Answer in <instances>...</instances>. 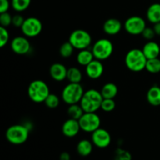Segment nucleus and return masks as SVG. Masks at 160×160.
<instances>
[{
    "label": "nucleus",
    "mask_w": 160,
    "mask_h": 160,
    "mask_svg": "<svg viewBox=\"0 0 160 160\" xmlns=\"http://www.w3.org/2000/svg\"><path fill=\"white\" fill-rule=\"evenodd\" d=\"M11 6V2L9 0H0V13L8 12Z\"/></svg>",
    "instance_id": "obj_35"
},
{
    "label": "nucleus",
    "mask_w": 160,
    "mask_h": 160,
    "mask_svg": "<svg viewBox=\"0 0 160 160\" xmlns=\"http://www.w3.org/2000/svg\"><path fill=\"white\" fill-rule=\"evenodd\" d=\"M146 18L153 24L160 22V3H153L148 6L146 11Z\"/></svg>",
    "instance_id": "obj_19"
},
{
    "label": "nucleus",
    "mask_w": 160,
    "mask_h": 160,
    "mask_svg": "<svg viewBox=\"0 0 160 160\" xmlns=\"http://www.w3.org/2000/svg\"><path fill=\"white\" fill-rule=\"evenodd\" d=\"M145 70L150 73L156 74L160 73V59L159 57L147 60Z\"/></svg>",
    "instance_id": "obj_25"
},
{
    "label": "nucleus",
    "mask_w": 160,
    "mask_h": 160,
    "mask_svg": "<svg viewBox=\"0 0 160 160\" xmlns=\"http://www.w3.org/2000/svg\"><path fill=\"white\" fill-rule=\"evenodd\" d=\"M83 73L79 68L75 67H71L67 70V80L69 83H79L82 81Z\"/></svg>",
    "instance_id": "obj_23"
},
{
    "label": "nucleus",
    "mask_w": 160,
    "mask_h": 160,
    "mask_svg": "<svg viewBox=\"0 0 160 160\" xmlns=\"http://www.w3.org/2000/svg\"><path fill=\"white\" fill-rule=\"evenodd\" d=\"M81 131L93 133L101 126V118L96 112H84L78 120Z\"/></svg>",
    "instance_id": "obj_8"
},
{
    "label": "nucleus",
    "mask_w": 160,
    "mask_h": 160,
    "mask_svg": "<svg viewBox=\"0 0 160 160\" xmlns=\"http://www.w3.org/2000/svg\"><path fill=\"white\" fill-rule=\"evenodd\" d=\"M68 69L65 65L60 62H55L52 64L49 68V75L52 79L57 82H61L67 79Z\"/></svg>",
    "instance_id": "obj_15"
},
{
    "label": "nucleus",
    "mask_w": 160,
    "mask_h": 160,
    "mask_svg": "<svg viewBox=\"0 0 160 160\" xmlns=\"http://www.w3.org/2000/svg\"><path fill=\"white\" fill-rule=\"evenodd\" d=\"M84 113V111L80 105V103L79 104L77 103V104L69 105L68 109H67V114L70 117V118L79 120Z\"/></svg>",
    "instance_id": "obj_24"
},
{
    "label": "nucleus",
    "mask_w": 160,
    "mask_h": 160,
    "mask_svg": "<svg viewBox=\"0 0 160 160\" xmlns=\"http://www.w3.org/2000/svg\"><path fill=\"white\" fill-rule=\"evenodd\" d=\"M153 29H154V31L156 35L160 36V22L155 23L153 25Z\"/></svg>",
    "instance_id": "obj_37"
},
{
    "label": "nucleus",
    "mask_w": 160,
    "mask_h": 160,
    "mask_svg": "<svg viewBox=\"0 0 160 160\" xmlns=\"http://www.w3.org/2000/svg\"><path fill=\"white\" fill-rule=\"evenodd\" d=\"M144 54L148 59L158 58L160 55V46L154 41H148L142 48Z\"/></svg>",
    "instance_id": "obj_17"
},
{
    "label": "nucleus",
    "mask_w": 160,
    "mask_h": 160,
    "mask_svg": "<svg viewBox=\"0 0 160 160\" xmlns=\"http://www.w3.org/2000/svg\"><path fill=\"white\" fill-rule=\"evenodd\" d=\"M25 19L23 18V17L20 14H16L12 17V24L13 25L15 28H21L22 25H23V22H24Z\"/></svg>",
    "instance_id": "obj_34"
},
{
    "label": "nucleus",
    "mask_w": 160,
    "mask_h": 160,
    "mask_svg": "<svg viewBox=\"0 0 160 160\" xmlns=\"http://www.w3.org/2000/svg\"><path fill=\"white\" fill-rule=\"evenodd\" d=\"M141 35L143 37V38H145L147 41H152V39L154 38L155 36L156 35V33H155L154 29L153 28H148L146 27L144 31L142 32V34Z\"/></svg>",
    "instance_id": "obj_33"
},
{
    "label": "nucleus",
    "mask_w": 160,
    "mask_h": 160,
    "mask_svg": "<svg viewBox=\"0 0 160 160\" xmlns=\"http://www.w3.org/2000/svg\"><path fill=\"white\" fill-rule=\"evenodd\" d=\"M123 23L120 20L116 18H109L104 22L102 26L103 31L108 35H117L121 31Z\"/></svg>",
    "instance_id": "obj_16"
},
{
    "label": "nucleus",
    "mask_w": 160,
    "mask_h": 160,
    "mask_svg": "<svg viewBox=\"0 0 160 160\" xmlns=\"http://www.w3.org/2000/svg\"><path fill=\"white\" fill-rule=\"evenodd\" d=\"M28 38L17 36L10 42L11 50L17 55H27L31 49V45Z\"/></svg>",
    "instance_id": "obj_12"
},
{
    "label": "nucleus",
    "mask_w": 160,
    "mask_h": 160,
    "mask_svg": "<svg viewBox=\"0 0 160 160\" xmlns=\"http://www.w3.org/2000/svg\"><path fill=\"white\" fill-rule=\"evenodd\" d=\"M94 59H95V56H94L93 52L92 49H88V48L80 50L79 52L77 55L78 63L84 67L88 65Z\"/></svg>",
    "instance_id": "obj_20"
},
{
    "label": "nucleus",
    "mask_w": 160,
    "mask_h": 160,
    "mask_svg": "<svg viewBox=\"0 0 160 160\" xmlns=\"http://www.w3.org/2000/svg\"><path fill=\"white\" fill-rule=\"evenodd\" d=\"M103 97L101 92L96 89L91 88L85 91L82 98L80 102V105L84 112H96L101 109Z\"/></svg>",
    "instance_id": "obj_1"
},
{
    "label": "nucleus",
    "mask_w": 160,
    "mask_h": 160,
    "mask_svg": "<svg viewBox=\"0 0 160 160\" xmlns=\"http://www.w3.org/2000/svg\"><path fill=\"white\" fill-rule=\"evenodd\" d=\"M100 92L103 98H114L118 94V87L112 82L106 83L102 86Z\"/></svg>",
    "instance_id": "obj_22"
},
{
    "label": "nucleus",
    "mask_w": 160,
    "mask_h": 160,
    "mask_svg": "<svg viewBox=\"0 0 160 160\" xmlns=\"http://www.w3.org/2000/svg\"><path fill=\"white\" fill-rule=\"evenodd\" d=\"M93 143L88 139H82L77 145V152L83 157L88 156L93 150Z\"/></svg>",
    "instance_id": "obj_21"
},
{
    "label": "nucleus",
    "mask_w": 160,
    "mask_h": 160,
    "mask_svg": "<svg viewBox=\"0 0 160 160\" xmlns=\"http://www.w3.org/2000/svg\"><path fill=\"white\" fill-rule=\"evenodd\" d=\"M146 99L148 104L151 106H160V87L158 85H153L148 90L146 94Z\"/></svg>",
    "instance_id": "obj_18"
},
{
    "label": "nucleus",
    "mask_w": 160,
    "mask_h": 160,
    "mask_svg": "<svg viewBox=\"0 0 160 160\" xmlns=\"http://www.w3.org/2000/svg\"><path fill=\"white\" fill-rule=\"evenodd\" d=\"M9 40V33L6 28L0 27V48H4Z\"/></svg>",
    "instance_id": "obj_31"
},
{
    "label": "nucleus",
    "mask_w": 160,
    "mask_h": 160,
    "mask_svg": "<svg viewBox=\"0 0 160 160\" xmlns=\"http://www.w3.org/2000/svg\"><path fill=\"white\" fill-rule=\"evenodd\" d=\"M49 94V87L42 80H34L28 85V97L31 101L35 103L44 102Z\"/></svg>",
    "instance_id": "obj_3"
},
{
    "label": "nucleus",
    "mask_w": 160,
    "mask_h": 160,
    "mask_svg": "<svg viewBox=\"0 0 160 160\" xmlns=\"http://www.w3.org/2000/svg\"><path fill=\"white\" fill-rule=\"evenodd\" d=\"M79 121L78 120L69 118L66 120L62 126V133L67 138H74L81 131Z\"/></svg>",
    "instance_id": "obj_14"
},
{
    "label": "nucleus",
    "mask_w": 160,
    "mask_h": 160,
    "mask_svg": "<svg viewBox=\"0 0 160 160\" xmlns=\"http://www.w3.org/2000/svg\"><path fill=\"white\" fill-rule=\"evenodd\" d=\"M92 51L95 59L100 61L106 60L113 53V44L108 38H100L93 44Z\"/></svg>",
    "instance_id": "obj_6"
},
{
    "label": "nucleus",
    "mask_w": 160,
    "mask_h": 160,
    "mask_svg": "<svg viewBox=\"0 0 160 160\" xmlns=\"http://www.w3.org/2000/svg\"><path fill=\"white\" fill-rule=\"evenodd\" d=\"M31 3V0H11V6L17 12H21L26 10Z\"/></svg>",
    "instance_id": "obj_27"
},
{
    "label": "nucleus",
    "mask_w": 160,
    "mask_h": 160,
    "mask_svg": "<svg viewBox=\"0 0 160 160\" xmlns=\"http://www.w3.org/2000/svg\"><path fill=\"white\" fill-rule=\"evenodd\" d=\"M146 27V21L140 16L128 17L123 23L125 31L131 35H140Z\"/></svg>",
    "instance_id": "obj_10"
},
{
    "label": "nucleus",
    "mask_w": 160,
    "mask_h": 160,
    "mask_svg": "<svg viewBox=\"0 0 160 160\" xmlns=\"http://www.w3.org/2000/svg\"><path fill=\"white\" fill-rule=\"evenodd\" d=\"M45 106L48 108V109H56L59 106L60 103V99L59 97L56 95L52 93H50L48 96L47 97L45 101L44 102Z\"/></svg>",
    "instance_id": "obj_28"
},
{
    "label": "nucleus",
    "mask_w": 160,
    "mask_h": 160,
    "mask_svg": "<svg viewBox=\"0 0 160 160\" xmlns=\"http://www.w3.org/2000/svg\"><path fill=\"white\" fill-rule=\"evenodd\" d=\"M69 42L75 49L82 50L88 48L92 45V38L87 31L83 29L74 30L69 36Z\"/></svg>",
    "instance_id": "obj_7"
},
{
    "label": "nucleus",
    "mask_w": 160,
    "mask_h": 160,
    "mask_svg": "<svg viewBox=\"0 0 160 160\" xmlns=\"http://www.w3.org/2000/svg\"><path fill=\"white\" fill-rule=\"evenodd\" d=\"M43 25L38 18L30 17L25 19L23 25L20 28L21 32L27 38H35L42 31Z\"/></svg>",
    "instance_id": "obj_9"
},
{
    "label": "nucleus",
    "mask_w": 160,
    "mask_h": 160,
    "mask_svg": "<svg viewBox=\"0 0 160 160\" xmlns=\"http://www.w3.org/2000/svg\"><path fill=\"white\" fill-rule=\"evenodd\" d=\"M30 128L25 124H14L7 128L6 138L10 144L20 145L25 143L29 137Z\"/></svg>",
    "instance_id": "obj_4"
},
{
    "label": "nucleus",
    "mask_w": 160,
    "mask_h": 160,
    "mask_svg": "<svg viewBox=\"0 0 160 160\" xmlns=\"http://www.w3.org/2000/svg\"><path fill=\"white\" fill-rule=\"evenodd\" d=\"M74 47L72 45V44L70 42H66L64 43H62V45L59 47V55L61 56V57L65 58H70L72 55L73 54V52H74Z\"/></svg>",
    "instance_id": "obj_26"
},
{
    "label": "nucleus",
    "mask_w": 160,
    "mask_h": 160,
    "mask_svg": "<svg viewBox=\"0 0 160 160\" xmlns=\"http://www.w3.org/2000/svg\"><path fill=\"white\" fill-rule=\"evenodd\" d=\"M92 142L97 148H106L111 144L112 137L107 130L99 128L92 133Z\"/></svg>",
    "instance_id": "obj_11"
},
{
    "label": "nucleus",
    "mask_w": 160,
    "mask_h": 160,
    "mask_svg": "<svg viewBox=\"0 0 160 160\" xmlns=\"http://www.w3.org/2000/svg\"><path fill=\"white\" fill-rule=\"evenodd\" d=\"M12 17L10 13L8 12H2L0 13V24L1 27L7 28L8 27L12 24Z\"/></svg>",
    "instance_id": "obj_32"
},
{
    "label": "nucleus",
    "mask_w": 160,
    "mask_h": 160,
    "mask_svg": "<svg viewBox=\"0 0 160 160\" xmlns=\"http://www.w3.org/2000/svg\"><path fill=\"white\" fill-rule=\"evenodd\" d=\"M114 160H132V156L127 150L119 148L115 152Z\"/></svg>",
    "instance_id": "obj_30"
},
{
    "label": "nucleus",
    "mask_w": 160,
    "mask_h": 160,
    "mask_svg": "<svg viewBox=\"0 0 160 160\" xmlns=\"http://www.w3.org/2000/svg\"><path fill=\"white\" fill-rule=\"evenodd\" d=\"M59 160H70V155L67 152H63L59 156Z\"/></svg>",
    "instance_id": "obj_36"
},
{
    "label": "nucleus",
    "mask_w": 160,
    "mask_h": 160,
    "mask_svg": "<svg viewBox=\"0 0 160 160\" xmlns=\"http://www.w3.org/2000/svg\"><path fill=\"white\" fill-rule=\"evenodd\" d=\"M116 108V102L113 98H103L101 109L106 112H110Z\"/></svg>",
    "instance_id": "obj_29"
},
{
    "label": "nucleus",
    "mask_w": 160,
    "mask_h": 160,
    "mask_svg": "<svg viewBox=\"0 0 160 160\" xmlns=\"http://www.w3.org/2000/svg\"><path fill=\"white\" fill-rule=\"evenodd\" d=\"M148 59L142 49L132 48L125 56L124 62L127 68L132 72H141L145 70Z\"/></svg>",
    "instance_id": "obj_2"
},
{
    "label": "nucleus",
    "mask_w": 160,
    "mask_h": 160,
    "mask_svg": "<svg viewBox=\"0 0 160 160\" xmlns=\"http://www.w3.org/2000/svg\"><path fill=\"white\" fill-rule=\"evenodd\" d=\"M104 73V66L102 61L95 59L85 67V73L90 79L97 80Z\"/></svg>",
    "instance_id": "obj_13"
},
{
    "label": "nucleus",
    "mask_w": 160,
    "mask_h": 160,
    "mask_svg": "<svg viewBox=\"0 0 160 160\" xmlns=\"http://www.w3.org/2000/svg\"><path fill=\"white\" fill-rule=\"evenodd\" d=\"M84 92V88L79 83H69L62 89L61 97L66 104H77L80 103Z\"/></svg>",
    "instance_id": "obj_5"
}]
</instances>
